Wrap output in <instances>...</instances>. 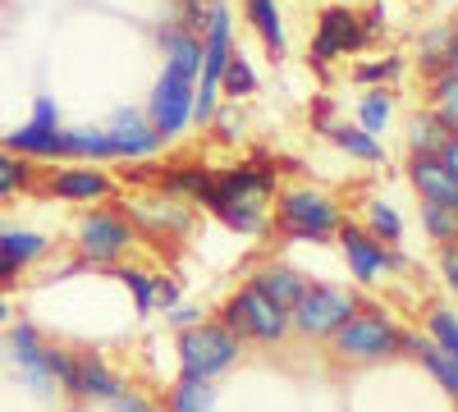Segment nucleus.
<instances>
[{
    "label": "nucleus",
    "mask_w": 458,
    "mask_h": 412,
    "mask_svg": "<svg viewBox=\"0 0 458 412\" xmlns=\"http://www.w3.org/2000/svg\"><path fill=\"white\" fill-rule=\"evenodd\" d=\"M280 193L276 183V170L266 165H252V161H239V165H225L211 174V189L202 193V206L229 224L234 234H266L271 230V202Z\"/></svg>",
    "instance_id": "nucleus-1"
},
{
    "label": "nucleus",
    "mask_w": 458,
    "mask_h": 412,
    "mask_svg": "<svg viewBox=\"0 0 458 412\" xmlns=\"http://www.w3.org/2000/svg\"><path fill=\"white\" fill-rule=\"evenodd\" d=\"M344 224V206L312 183H298V189L276 193V230L293 243H326L339 234Z\"/></svg>",
    "instance_id": "nucleus-2"
},
{
    "label": "nucleus",
    "mask_w": 458,
    "mask_h": 412,
    "mask_svg": "<svg viewBox=\"0 0 458 412\" xmlns=\"http://www.w3.org/2000/svg\"><path fill=\"white\" fill-rule=\"evenodd\" d=\"M133 243H138V230L114 206H88L73 220V248H79L88 266H120L133 252Z\"/></svg>",
    "instance_id": "nucleus-3"
},
{
    "label": "nucleus",
    "mask_w": 458,
    "mask_h": 412,
    "mask_svg": "<svg viewBox=\"0 0 458 412\" xmlns=\"http://www.w3.org/2000/svg\"><path fill=\"white\" fill-rule=\"evenodd\" d=\"M243 357V344L234 330L220 321H202L193 330H179V376L188 381H216Z\"/></svg>",
    "instance_id": "nucleus-4"
},
{
    "label": "nucleus",
    "mask_w": 458,
    "mask_h": 412,
    "mask_svg": "<svg viewBox=\"0 0 458 412\" xmlns=\"http://www.w3.org/2000/svg\"><path fill=\"white\" fill-rule=\"evenodd\" d=\"M330 349L344 362H386L399 353V325L386 307H362L330 334Z\"/></svg>",
    "instance_id": "nucleus-5"
},
{
    "label": "nucleus",
    "mask_w": 458,
    "mask_h": 412,
    "mask_svg": "<svg viewBox=\"0 0 458 412\" xmlns=\"http://www.w3.org/2000/svg\"><path fill=\"white\" fill-rule=\"evenodd\" d=\"M220 325L239 334V344H284L293 325H289V312L276 307L271 298H261L252 284H243L239 293L225 298L220 307Z\"/></svg>",
    "instance_id": "nucleus-6"
},
{
    "label": "nucleus",
    "mask_w": 458,
    "mask_h": 412,
    "mask_svg": "<svg viewBox=\"0 0 458 412\" xmlns=\"http://www.w3.org/2000/svg\"><path fill=\"white\" fill-rule=\"evenodd\" d=\"M358 312V293L344 284H308L289 312V325L302 340H330V334Z\"/></svg>",
    "instance_id": "nucleus-7"
},
{
    "label": "nucleus",
    "mask_w": 458,
    "mask_h": 412,
    "mask_svg": "<svg viewBox=\"0 0 458 412\" xmlns=\"http://www.w3.org/2000/svg\"><path fill=\"white\" fill-rule=\"evenodd\" d=\"M0 357H5V366L19 376L23 390H32L37 399H55V381H51V366H47V340L42 330H37L32 321H14L5 325V340H0Z\"/></svg>",
    "instance_id": "nucleus-8"
},
{
    "label": "nucleus",
    "mask_w": 458,
    "mask_h": 412,
    "mask_svg": "<svg viewBox=\"0 0 458 412\" xmlns=\"http://www.w3.org/2000/svg\"><path fill=\"white\" fill-rule=\"evenodd\" d=\"M371 46V37H367V28H362V14L353 10V5H335L330 10H321V19H317V37H312V51H308V60H312V69H321V73H330V64L339 60V55H358V51H367Z\"/></svg>",
    "instance_id": "nucleus-9"
},
{
    "label": "nucleus",
    "mask_w": 458,
    "mask_h": 412,
    "mask_svg": "<svg viewBox=\"0 0 458 412\" xmlns=\"http://www.w3.org/2000/svg\"><path fill=\"white\" fill-rule=\"evenodd\" d=\"M335 239H339L344 261H349V275H353L362 289H376V284H386V275L403 271V256H399L390 243L371 239L362 224H353V220H344Z\"/></svg>",
    "instance_id": "nucleus-10"
},
{
    "label": "nucleus",
    "mask_w": 458,
    "mask_h": 412,
    "mask_svg": "<svg viewBox=\"0 0 458 412\" xmlns=\"http://www.w3.org/2000/svg\"><path fill=\"white\" fill-rule=\"evenodd\" d=\"M60 129H64V124H60V105H55V97H37L28 124L10 129L5 138H0V147H5V152L28 156V161H55Z\"/></svg>",
    "instance_id": "nucleus-11"
},
{
    "label": "nucleus",
    "mask_w": 458,
    "mask_h": 412,
    "mask_svg": "<svg viewBox=\"0 0 458 412\" xmlns=\"http://www.w3.org/2000/svg\"><path fill=\"white\" fill-rule=\"evenodd\" d=\"M147 120L151 129L161 133V142L179 138L188 124H193V83L188 79H174V73L161 69V79L151 83V97H147Z\"/></svg>",
    "instance_id": "nucleus-12"
},
{
    "label": "nucleus",
    "mask_w": 458,
    "mask_h": 412,
    "mask_svg": "<svg viewBox=\"0 0 458 412\" xmlns=\"http://www.w3.org/2000/svg\"><path fill=\"white\" fill-rule=\"evenodd\" d=\"M42 193L60 198V202H79V206H97L106 198L120 193V183H114L110 170L101 165H79V161H64L60 170H51L42 179Z\"/></svg>",
    "instance_id": "nucleus-13"
},
{
    "label": "nucleus",
    "mask_w": 458,
    "mask_h": 412,
    "mask_svg": "<svg viewBox=\"0 0 458 412\" xmlns=\"http://www.w3.org/2000/svg\"><path fill=\"white\" fill-rule=\"evenodd\" d=\"M120 211L129 215L133 230H142L151 239H165V243H174V239H183L188 230H193V206H183L179 198H165V193H157V198H129Z\"/></svg>",
    "instance_id": "nucleus-14"
},
{
    "label": "nucleus",
    "mask_w": 458,
    "mask_h": 412,
    "mask_svg": "<svg viewBox=\"0 0 458 412\" xmlns=\"http://www.w3.org/2000/svg\"><path fill=\"white\" fill-rule=\"evenodd\" d=\"M106 129V138H110V152H114V161H151L161 152V133L151 129V120H147V110H138V105H120V110H110V120L101 124Z\"/></svg>",
    "instance_id": "nucleus-15"
},
{
    "label": "nucleus",
    "mask_w": 458,
    "mask_h": 412,
    "mask_svg": "<svg viewBox=\"0 0 458 412\" xmlns=\"http://www.w3.org/2000/svg\"><path fill=\"white\" fill-rule=\"evenodd\" d=\"M157 46H161L165 73L198 83V73H202V32H193V28H183L179 19H170V23L157 28Z\"/></svg>",
    "instance_id": "nucleus-16"
},
{
    "label": "nucleus",
    "mask_w": 458,
    "mask_h": 412,
    "mask_svg": "<svg viewBox=\"0 0 458 412\" xmlns=\"http://www.w3.org/2000/svg\"><path fill=\"white\" fill-rule=\"evenodd\" d=\"M399 353H412L436 376V385L458 403V357L454 353H445L440 344H431L427 334H417V330H399Z\"/></svg>",
    "instance_id": "nucleus-17"
},
{
    "label": "nucleus",
    "mask_w": 458,
    "mask_h": 412,
    "mask_svg": "<svg viewBox=\"0 0 458 412\" xmlns=\"http://www.w3.org/2000/svg\"><path fill=\"white\" fill-rule=\"evenodd\" d=\"M55 161H79V165H106L114 161L110 152V138L101 124H73V129H60V142H55Z\"/></svg>",
    "instance_id": "nucleus-18"
},
{
    "label": "nucleus",
    "mask_w": 458,
    "mask_h": 412,
    "mask_svg": "<svg viewBox=\"0 0 458 412\" xmlns=\"http://www.w3.org/2000/svg\"><path fill=\"white\" fill-rule=\"evenodd\" d=\"M408 183L417 189V198H422V202L458 206V179L445 170L440 156H408Z\"/></svg>",
    "instance_id": "nucleus-19"
},
{
    "label": "nucleus",
    "mask_w": 458,
    "mask_h": 412,
    "mask_svg": "<svg viewBox=\"0 0 458 412\" xmlns=\"http://www.w3.org/2000/svg\"><path fill=\"white\" fill-rule=\"evenodd\" d=\"M248 284L261 293V298H271L276 307H284V312H293V303L302 298V289H308L312 280H302L293 266H280V261H261V266L248 275Z\"/></svg>",
    "instance_id": "nucleus-20"
},
{
    "label": "nucleus",
    "mask_w": 458,
    "mask_h": 412,
    "mask_svg": "<svg viewBox=\"0 0 458 412\" xmlns=\"http://www.w3.org/2000/svg\"><path fill=\"white\" fill-rule=\"evenodd\" d=\"M73 399H97V403H114L124 394V381L97 357V353H83L79 366H73V385H69Z\"/></svg>",
    "instance_id": "nucleus-21"
},
{
    "label": "nucleus",
    "mask_w": 458,
    "mask_h": 412,
    "mask_svg": "<svg viewBox=\"0 0 458 412\" xmlns=\"http://www.w3.org/2000/svg\"><path fill=\"white\" fill-rule=\"evenodd\" d=\"M211 165L202 161H183V165H165L157 174V193L165 198H179V202H202V193L211 189Z\"/></svg>",
    "instance_id": "nucleus-22"
},
{
    "label": "nucleus",
    "mask_w": 458,
    "mask_h": 412,
    "mask_svg": "<svg viewBox=\"0 0 458 412\" xmlns=\"http://www.w3.org/2000/svg\"><path fill=\"white\" fill-rule=\"evenodd\" d=\"M243 14H248L252 32L261 37V46L271 51V60H284V51H289V37H284V14H280V0H243Z\"/></svg>",
    "instance_id": "nucleus-23"
},
{
    "label": "nucleus",
    "mask_w": 458,
    "mask_h": 412,
    "mask_svg": "<svg viewBox=\"0 0 458 412\" xmlns=\"http://www.w3.org/2000/svg\"><path fill=\"white\" fill-rule=\"evenodd\" d=\"M0 248H5L23 271H32L42 256H51V234H42V230H28V224H14V220H5L0 224Z\"/></svg>",
    "instance_id": "nucleus-24"
},
{
    "label": "nucleus",
    "mask_w": 458,
    "mask_h": 412,
    "mask_svg": "<svg viewBox=\"0 0 458 412\" xmlns=\"http://www.w3.org/2000/svg\"><path fill=\"white\" fill-rule=\"evenodd\" d=\"M326 138H330L349 161H362V165H380V161H386V147H380V138H371V133L358 129V124H330Z\"/></svg>",
    "instance_id": "nucleus-25"
},
{
    "label": "nucleus",
    "mask_w": 458,
    "mask_h": 412,
    "mask_svg": "<svg viewBox=\"0 0 458 412\" xmlns=\"http://www.w3.org/2000/svg\"><path fill=\"white\" fill-rule=\"evenodd\" d=\"M32 189H37V161L0 147V202H10L19 193H32Z\"/></svg>",
    "instance_id": "nucleus-26"
},
{
    "label": "nucleus",
    "mask_w": 458,
    "mask_h": 412,
    "mask_svg": "<svg viewBox=\"0 0 458 412\" xmlns=\"http://www.w3.org/2000/svg\"><path fill=\"white\" fill-rule=\"evenodd\" d=\"M427 110L449 129V133H458V79L454 73H431V88H427Z\"/></svg>",
    "instance_id": "nucleus-27"
},
{
    "label": "nucleus",
    "mask_w": 458,
    "mask_h": 412,
    "mask_svg": "<svg viewBox=\"0 0 458 412\" xmlns=\"http://www.w3.org/2000/svg\"><path fill=\"white\" fill-rule=\"evenodd\" d=\"M390 120H394V97H390V88H367L362 97H358V129H367L371 138H380L390 129Z\"/></svg>",
    "instance_id": "nucleus-28"
},
{
    "label": "nucleus",
    "mask_w": 458,
    "mask_h": 412,
    "mask_svg": "<svg viewBox=\"0 0 458 412\" xmlns=\"http://www.w3.org/2000/svg\"><path fill=\"white\" fill-rule=\"evenodd\" d=\"M252 92H257V69H252V60L234 46V55H229L225 69H220V97L243 101V97H252Z\"/></svg>",
    "instance_id": "nucleus-29"
},
{
    "label": "nucleus",
    "mask_w": 458,
    "mask_h": 412,
    "mask_svg": "<svg viewBox=\"0 0 458 412\" xmlns=\"http://www.w3.org/2000/svg\"><path fill=\"white\" fill-rule=\"evenodd\" d=\"M445 138H449V129L431 115V110H417V115L408 120V152L412 156H436Z\"/></svg>",
    "instance_id": "nucleus-30"
},
{
    "label": "nucleus",
    "mask_w": 458,
    "mask_h": 412,
    "mask_svg": "<svg viewBox=\"0 0 458 412\" xmlns=\"http://www.w3.org/2000/svg\"><path fill=\"white\" fill-rule=\"evenodd\" d=\"M362 215H367V224H362V230L371 234V239H380V243H399L403 239V215L390 206V202H380V198H371L367 206H362Z\"/></svg>",
    "instance_id": "nucleus-31"
},
{
    "label": "nucleus",
    "mask_w": 458,
    "mask_h": 412,
    "mask_svg": "<svg viewBox=\"0 0 458 412\" xmlns=\"http://www.w3.org/2000/svg\"><path fill=\"white\" fill-rule=\"evenodd\" d=\"M399 79H403V55H394V51L353 64V83H362V88H390Z\"/></svg>",
    "instance_id": "nucleus-32"
},
{
    "label": "nucleus",
    "mask_w": 458,
    "mask_h": 412,
    "mask_svg": "<svg viewBox=\"0 0 458 412\" xmlns=\"http://www.w3.org/2000/svg\"><path fill=\"white\" fill-rule=\"evenodd\" d=\"M114 280H124V289L133 293V303H138V316H151L157 312V275L142 271V266H114Z\"/></svg>",
    "instance_id": "nucleus-33"
},
{
    "label": "nucleus",
    "mask_w": 458,
    "mask_h": 412,
    "mask_svg": "<svg viewBox=\"0 0 458 412\" xmlns=\"http://www.w3.org/2000/svg\"><path fill=\"white\" fill-rule=\"evenodd\" d=\"M170 412H216V390H211V381H188V376H179V385L170 390Z\"/></svg>",
    "instance_id": "nucleus-34"
},
{
    "label": "nucleus",
    "mask_w": 458,
    "mask_h": 412,
    "mask_svg": "<svg viewBox=\"0 0 458 412\" xmlns=\"http://www.w3.org/2000/svg\"><path fill=\"white\" fill-rule=\"evenodd\" d=\"M422 230H427V239H431V243L454 248V243H458V206L422 202Z\"/></svg>",
    "instance_id": "nucleus-35"
},
{
    "label": "nucleus",
    "mask_w": 458,
    "mask_h": 412,
    "mask_svg": "<svg viewBox=\"0 0 458 412\" xmlns=\"http://www.w3.org/2000/svg\"><path fill=\"white\" fill-rule=\"evenodd\" d=\"M427 340L458 357V312L454 307H431L427 312Z\"/></svg>",
    "instance_id": "nucleus-36"
},
{
    "label": "nucleus",
    "mask_w": 458,
    "mask_h": 412,
    "mask_svg": "<svg viewBox=\"0 0 458 412\" xmlns=\"http://www.w3.org/2000/svg\"><path fill=\"white\" fill-rule=\"evenodd\" d=\"M211 124H216L220 142H239V138H243V129H248V120L239 115V101H229V105H216Z\"/></svg>",
    "instance_id": "nucleus-37"
},
{
    "label": "nucleus",
    "mask_w": 458,
    "mask_h": 412,
    "mask_svg": "<svg viewBox=\"0 0 458 412\" xmlns=\"http://www.w3.org/2000/svg\"><path fill=\"white\" fill-rule=\"evenodd\" d=\"M110 408H114V412H161L157 403H151V399H142V394H138V390H129V385H124V394L114 399Z\"/></svg>",
    "instance_id": "nucleus-38"
},
{
    "label": "nucleus",
    "mask_w": 458,
    "mask_h": 412,
    "mask_svg": "<svg viewBox=\"0 0 458 412\" xmlns=\"http://www.w3.org/2000/svg\"><path fill=\"white\" fill-rule=\"evenodd\" d=\"M440 275H445L449 293H458V243L454 248H440Z\"/></svg>",
    "instance_id": "nucleus-39"
},
{
    "label": "nucleus",
    "mask_w": 458,
    "mask_h": 412,
    "mask_svg": "<svg viewBox=\"0 0 458 412\" xmlns=\"http://www.w3.org/2000/svg\"><path fill=\"white\" fill-rule=\"evenodd\" d=\"M157 307H179V280H170V275H157Z\"/></svg>",
    "instance_id": "nucleus-40"
},
{
    "label": "nucleus",
    "mask_w": 458,
    "mask_h": 412,
    "mask_svg": "<svg viewBox=\"0 0 458 412\" xmlns=\"http://www.w3.org/2000/svg\"><path fill=\"white\" fill-rule=\"evenodd\" d=\"M165 316H170L179 330H193V325H202V307H183V303H179V307H170Z\"/></svg>",
    "instance_id": "nucleus-41"
},
{
    "label": "nucleus",
    "mask_w": 458,
    "mask_h": 412,
    "mask_svg": "<svg viewBox=\"0 0 458 412\" xmlns=\"http://www.w3.org/2000/svg\"><path fill=\"white\" fill-rule=\"evenodd\" d=\"M19 275H23V266H19V261L5 252V248H0V289H10V284H19Z\"/></svg>",
    "instance_id": "nucleus-42"
},
{
    "label": "nucleus",
    "mask_w": 458,
    "mask_h": 412,
    "mask_svg": "<svg viewBox=\"0 0 458 412\" xmlns=\"http://www.w3.org/2000/svg\"><path fill=\"white\" fill-rule=\"evenodd\" d=\"M436 156H440V161H445V170L458 179V133H449V138L440 142V152H436Z\"/></svg>",
    "instance_id": "nucleus-43"
},
{
    "label": "nucleus",
    "mask_w": 458,
    "mask_h": 412,
    "mask_svg": "<svg viewBox=\"0 0 458 412\" xmlns=\"http://www.w3.org/2000/svg\"><path fill=\"white\" fill-rule=\"evenodd\" d=\"M445 73L458 79V28H449V42H445Z\"/></svg>",
    "instance_id": "nucleus-44"
},
{
    "label": "nucleus",
    "mask_w": 458,
    "mask_h": 412,
    "mask_svg": "<svg viewBox=\"0 0 458 412\" xmlns=\"http://www.w3.org/2000/svg\"><path fill=\"white\" fill-rule=\"evenodd\" d=\"M10 312H14V307H10V298H5V293H0V325H5V321H10Z\"/></svg>",
    "instance_id": "nucleus-45"
},
{
    "label": "nucleus",
    "mask_w": 458,
    "mask_h": 412,
    "mask_svg": "<svg viewBox=\"0 0 458 412\" xmlns=\"http://www.w3.org/2000/svg\"><path fill=\"white\" fill-rule=\"evenodd\" d=\"M339 5H362V0H339Z\"/></svg>",
    "instance_id": "nucleus-46"
},
{
    "label": "nucleus",
    "mask_w": 458,
    "mask_h": 412,
    "mask_svg": "<svg viewBox=\"0 0 458 412\" xmlns=\"http://www.w3.org/2000/svg\"><path fill=\"white\" fill-rule=\"evenodd\" d=\"M179 5H193V0H179Z\"/></svg>",
    "instance_id": "nucleus-47"
}]
</instances>
